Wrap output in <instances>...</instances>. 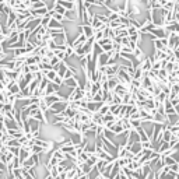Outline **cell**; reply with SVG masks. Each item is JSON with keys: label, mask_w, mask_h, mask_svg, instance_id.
Here are the masks:
<instances>
[{"label": "cell", "mask_w": 179, "mask_h": 179, "mask_svg": "<svg viewBox=\"0 0 179 179\" xmlns=\"http://www.w3.org/2000/svg\"><path fill=\"white\" fill-rule=\"evenodd\" d=\"M31 14L34 17H43L45 14H48V7H38V9H31Z\"/></svg>", "instance_id": "cell-1"}, {"label": "cell", "mask_w": 179, "mask_h": 179, "mask_svg": "<svg viewBox=\"0 0 179 179\" xmlns=\"http://www.w3.org/2000/svg\"><path fill=\"white\" fill-rule=\"evenodd\" d=\"M175 134L178 136V139H179V130H176V132H175Z\"/></svg>", "instance_id": "cell-2"}]
</instances>
